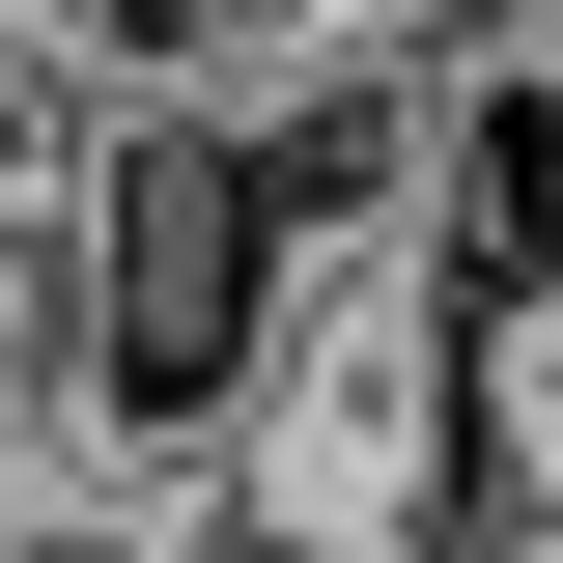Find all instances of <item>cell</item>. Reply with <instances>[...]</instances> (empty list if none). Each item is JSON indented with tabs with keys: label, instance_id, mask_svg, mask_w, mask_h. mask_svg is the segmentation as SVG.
I'll use <instances>...</instances> for the list:
<instances>
[{
	"label": "cell",
	"instance_id": "cell-1",
	"mask_svg": "<svg viewBox=\"0 0 563 563\" xmlns=\"http://www.w3.org/2000/svg\"><path fill=\"white\" fill-rule=\"evenodd\" d=\"M282 310H310V198L254 169V113H141L113 198H85V507H225L282 395Z\"/></svg>",
	"mask_w": 563,
	"mask_h": 563
},
{
	"label": "cell",
	"instance_id": "cell-2",
	"mask_svg": "<svg viewBox=\"0 0 563 563\" xmlns=\"http://www.w3.org/2000/svg\"><path fill=\"white\" fill-rule=\"evenodd\" d=\"M422 282L479 310V339H536L563 310V0H451L422 29Z\"/></svg>",
	"mask_w": 563,
	"mask_h": 563
},
{
	"label": "cell",
	"instance_id": "cell-3",
	"mask_svg": "<svg viewBox=\"0 0 563 563\" xmlns=\"http://www.w3.org/2000/svg\"><path fill=\"white\" fill-rule=\"evenodd\" d=\"M507 451H536V507H563V310L507 339Z\"/></svg>",
	"mask_w": 563,
	"mask_h": 563
}]
</instances>
